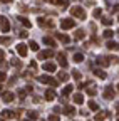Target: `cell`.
Returning a JSON list of instances; mask_svg holds the SVG:
<instances>
[{
  "instance_id": "cell-1",
  "label": "cell",
  "mask_w": 119,
  "mask_h": 121,
  "mask_svg": "<svg viewBox=\"0 0 119 121\" xmlns=\"http://www.w3.org/2000/svg\"><path fill=\"white\" fill-rule=\"evenodd\" d=\"M70 13H72V17H76V19L86 20V10H84L81 5H74V7L70 9Z\"/></svg>"
},
{
  "instance_id": "cell-2",
  "label": "cell",
  "mask_w": 119,
  "mask_h": 121,
  "mask_svg": "<svg viewBox=\"0 0 119 121\" xmlns=\"http://www.w3.org/2000/svg\"><path fill=\"white\" fill-rule=\"evenodd\" d=\"M39 81H40L42 84H49V86H52V87H55V86L59 84V81L54 79V78H50V76H39Z\"/></svg>"
},
{
  "instance_id": "cell-3",
  "label": "cell",
  "mask_w": 119,
  "mask_h": 121,
  "mask_svg": "<svg viewBox=\"0 0 119 121\" xmlns=\"http://www.w3.org/2000/svg\"><path fill=\"white\" fill-rule=\"evenodd\" d=\"M61 27H62V30H69V29H72V27H76V22H74L72 19H64V20L61 22Z\"/></svg>"
},
{
  "instance_id": "cell-4",
  "label": "cell",
  "mask_w": 119,
  "mask_h": 121,
  "mask_svg": "<svg viewBox=\"0 0 119 121\" xmlns=\"http://www.w3.org/2000/svg\"><path fill=\"white\" fill-rule=\"evenodd\" d=\"M17 52H19L20 57H25L27 52H29V45H27V44H19V45H17Z\"/></svg>"
},
{
  "instance_id": "cell-5",
  "label": "cell",
  "mask_w": 119,
  "mask_h": 121,
  "mask_svg": "<svg viewBox=\"0 0 119 121\" xmlns=\"http://www.w3.org/2000/svg\"><path fill=\"white\" fill-rule=\"evenodd\" d=\"M102 96H104V99H112V98H114V87H112V86H106Z\"/></svg>"
},
{
  "instance_id": "cell-6",
  "label": "cell",
  "mask_w": 119,
  "mask_h": 121,
  "mask_svg": "<svg viewBox=\"0 0 119 121\" xmlns=\"http://www.w3.org/2000/svg\"><path fill=\"white\" fill-rule=\"evenodd\" d=\"M37 22H39V25H40V27H49V29H52V27H54V22H52V20L44 19V17H39V20H37Z\"/></svg>"
},
{
  "instance_id": "cell-7",
  "label": "cell",
  "mask_w": 119,
  "mask_h": 121,
  "mask_svg": "<svg viewBox=\"0 0 119 121\" xmlns=\"http://www.w3.org/2000/svg\"><path fill=\"white\" fill-rule=\"evenodd\" d=\"M0 29H2V32H8L10 30V22L5 17H0Z\"/></svg>"
},
{
  "instance_id": "cell-8",
  "label": "cell",
  "mask_w": 119,
  "mask_h": 121,
  "mask_svg": "<svg viewBox=\"0 0 119 121\" xmlns=\"http://www.w3.org/2000/svg\"><path fill=\"white\" fill-rule=\"evenodd\" d=\"M2 99H4L5 103H12L13 99H15V94L10 93V91H5V93H2Z\"/></svg>"
},
{
  "instance_id": "cell-9",
  "label": "cell",
  "mask_w": 119,
  "mask_h": 121,
  "mask_svg": "<svg viewBox=\"0 0 119 121\" xmlns=\"http://www.w3.org/2000/svg\"><path fill=\"white\" fill-rule=\"evenodd\" d=\"M64 114H67V116H72V114H76L77 111H76V108H74L72 104H67V106H64Z\"/></svg>"
},
{
  "instance_id": "cell-10",
  "label": "cell",
  "mask_w": 119,
  "mask_h": 121,
  "mask_svg": "<svg viewBox=\"0 0 119 121\" xmlns=\"http://www.w3.org/2000/svg\"><path fill=\"white\" fill-rule=\"evenodd\" d=\"M44 98H45V101H54L55 99V91L54 89H47L45 93H44Z\"/></svg>"
},
{
  "instance_id": "cell-11",
  "label": "cell",
  "mask_w": 119,
  "mask_h": 121,
  "mask_svg": "<svg viewBox=\"0 0 119 121\" xmlns=\"http://www.w3.org/2000/svg\"><path fill=\"white\" fill-rule=\"evenodd\" d=\"M96 62H97V66L106 67V66L111 64V60H109V57H97V59H96Z\"/></svg>"
},
{
  "instance_id": "cell-12",
  "label": "cell",
  "mask_w": 119,
  "mask_h": 121,
  "mask_svg": "<svg viewBox=\"0 0 119 121\" xmlns=\"http://www.w3.org/2000/svg\"><path fill=\"white\" fill-rule=\"evenodd\" d=\"M52 56H54V51H52V49H47V51L39 52V59H44V60H45L47 57H52Z\"/></svg>"
},
{
  "instance_id": "cell-13",
  "label": "cell",
  "mask_w": 119,
  "mask_h": 121,
  "mask_svg": "<svg viewBox=\"0 0 119 121\" xmlns=\"http://www.w3.org/2000/svg\"><path fill=\"white\" fill-rule=\"evenodd\" d=\"M42 69L47 71V72H54V71H55V64H54V62H44Z\"/></svg>"
},
{
  "instance_id": "cell-14",
  "label": "cell",
  "mask_w": 119,
  "mask_h": 121,
  "mask_svg": "<svg viewBox=\"0 0 119 121\" xmlns=\"http://www.w3.org/2000/svg\"><path fill=\"white\" fill-rule=\"evenodd\" d=\"M106 47H107L109 51H119V44H117V42H114V40H107Z\"/></svg>"
},
{
  "instance_id": "cell-15",
  "label": "cell",
  "mask_w": 119,
  "mask_h": 121,
  "mask_svg": "<svg viewBox=\"0 0 119 121\" xmlns=\"http://www.w3.org/2000/svg\"><path fill=\"white\" fill-rule=\"evenodd\" d=\"M55 37L61 40V42H64V44H69V42H70V37H69V35H66V34H59V32H57V34H55Z\"/></svg>"
},
{
  "instance_id": "cell-16",
  "label": "cell",
  "mask_w": 119,
  "mask_h": 121,
  "mask_svg": "<svg viewBox=\"0 0 119 121\" xmlns=\"http://www.w3.org/2000/svg\"><path fill=\"white\" fill-rule=\"evenodd\" d=\"M72 99H74V103H76V104H82V103H84V96H82L81 93H76V94L72 96Z\"/></svg>"
},
{
  "instance_id": "cell-17",
  "label": "cell",
  "mask_w": 119,
  "mask_h": 121,
  "mask_svg": "<svg viewBox=\"0 0 119 121\" xmlns=\"http://www.w3.org/2000/svg\"><path fill=\"white\" fill-rule=\"evenodd\" d=\"M57 59H59V64H61L62 67H67V60H66V54L64 52H61L57 56Z\"/></svg>"
},
{
  "instance_id": "cell-18",
  "label": "cell",
  "mask_w": 119,
  "mask_h": 121,
  "mask_svg": "<svg viewBox=\"0 0 119 121\" xmlns=\"http://www.w3.org/2000/svg\"><path fill=\"white\" fill-rule=\"evenodd\" d=\"M2 118H4V119L15 118V113H13V111H10V109H4V111H2Z\"/></svg>"
},
{
  "instance_id": "cell-19",
  "label": "cell",
  "mask_w": 119,
  "mask_h": 121,
  "mask_svg": "<svg viewBox=\"0 0 119 121\" xmlns=\"http://www.w3.org/2000/svg\"><path fill=\"white\" fill-rule=\"evenodd\" d=\"M74 37L79 39V40L84 39V37H86V30H84V29H77V30H76V34H74Z\"/></svg>"
},
{
  "instance_id": "cell-20",
  "label": "cell",
  "mask_w": 119,
  "mask_h": 121,
  "mask_svg": "<svg viewBox=\"0 0 119 121\" xmlns=\"http://www.w3.org/2000/svg\"><path fill=\"white\" fill-rule=\"evenodd\" d=\"M19 20H20V24H22L24 27H27V29H29V27H32V22L29 20L27 17H19Z\"/></svg>"
},
{
  "instance_id": "cell-21",
  "label": "cell",
  "mask_w": 119,
  "mask_h": 121,
  "mask_svg": "<svg viewBox=\"0 0 119 121\" xmlns=\"http://www.w3.org/2000/svg\"><path fill=\"white\" fill-rule=\"evenodd\" d=\"M94 74L97 76V78H101V79H106V78H107V74L104 72L102 69H94Z\"/></svg>"
},
{
  "instance_id": "cell-22",
  "label": "cell",
  "mask_w": 119,
  "mask_h": 121,
  "mask_svg": "<svg viewBox=\"0 0 119 121\" xmlns=\"http://www.w3.org/2000/svg\"><path fill=\"white\" fill-rule=\"evenodd\" d=\"M45 2H49V4H54V5H61V4L67 5V4H69V0H45Z\"/></svg>"
},
{
  "instance_id": "cell-23",
  "label": "cell",
  "mask_w": 119,
  "mask_h": 121,
  "mask_svg": "<svg viewBox=\"0 0 119 121\" xmlns=\"http://www.w3.org/2000/svg\"><path fill=\"white\" fill-rule=\"evenodd\" d=\"M44 44L50 45V47H55V40H54V39H50V37H45V35H44Z\"/></svg>"
},
{
  "instance_id": "cell-24",
  "label": "cell",
  "mask_w": 119,
  "mask_h": 121,
  "mask_svg": "<svg viewBox=\"0 0 119 121\" xmlns=\"http://www.w3.org/2000/svg\"><path fill=\"white\" fill-rule=\"evenodd\" d=\"M107 116H109V113H97L94 119H96V121H102V119H106Z\"/></svg>"
},
{
  "instance_id": "cell-25",
  "label": "cell",
  "mask_w": 119,
  "mask_h": 121,
  "mask_svg": "<svg viewBox=\"0 0 119 121\" xmlns=\"http://www.w3.org/2000/svg\"><path fill=\"white\" fill-rule=\"evenodd\" d=\"M74 62H82V60H84V56L81 54V52H77V54H74Z\"/></svg>"
},
{
  "instance_id": "cell-26",
  "label": "cell",
  "mask_w": 119,
  "mask_h": 121,
  "mask_svg": "<svg viewBox=\"0 0 119 121\" xmlns=\"http://www.w3.org/2000/svg\"><path fill=\"white\" fill-rule=\"evenodd\" d=\"M89 109H92V111H97L99 109V104L96 101H89Z\"/></svg>"
},
{
  "instance_id": "cell-27",
  "label": "cell",
  "mask_w": 119,
  "mask_h": 121,
  "mask_svg": "<svg viewBox=\"0 0 119 121\" xmlns=\"http://www.w3.org/2000/svg\"><path fill=\"white\" fill-rule=\"evenodd\" d=\"M27 45H29V49H32V51H35V52L39 51V44H37V42H34V40H32V42H29Z\"/></svg>"
},
{
  "instance_id": "cell-28",
  "label": "cell",
  "mask_w": 119,
  "mask_h": 121,
  "mask_svg": "<svg viewBox=\"0 0 119 121\" xmlns=\"http://www.w3.org/2000/svg\"><path fill=\"white\" fill-rule=\"evenodd\" d=\"M10 42H12V39L7 37V35H2V37H0V45H2V44H10Z\"/></svg>"
},
{
  "instance_id": "cell-29",
  "label": "cell",
  "mask_w": 119,
  "mask_h": 121,
  "mask_svg": "<svg viewBox=\"0 0 119 121\" xmlns=\"http://www.w3.org/2000/svg\"><path fill=\"white\" fill-rule=\"evenodd\" d=\"M10 64H12L13 67H19V69L22 67V62H20L19 59H12V60H10Z\"/></svg>"
},
{
  "instance_id": "cell-30",
  "label": "cell",
  "mask_w": 119,
  "mask_h": 121,
  "mask_svg": "<svg viewBox=\"0 0 119 121\" xmlns=\"http://www.w3.org/2000/svg\"><path fill=\"white\" fill-rule=\"evenodd\" d=\"M70 93H72V86H66L64 91H62V96H69Z\"/></svg>"
},
{
  "instance_id": "cell-31",
  "label": "cell",
  "mask_w": 119,
  "mask_h": 121,
  "mask_svg": "<svg viewBox=\"0 0 119 121\" xmlns=\"http://www.w3.org/2000/svg\"><path fill=\"white\" fill-rule=\"evenodd\" d=\"M27 114H29V119H32V121L39 118V113H35V111H29Z\"/></svg>"
},
{
  "instance_id": "cell-32",
  "label": "cell",
  "mask_w": 119,
  "mask_h": 121,
  "mask_svg": "<svg viewBox=\"0 0 119 121\" xmlns=\"http://www.w3.org/2000/svg\"><path fill=\"white\" fill-rule=\"evenodd\" d=\"M112 35H114V32H112L111 29H106V30H104V37H106V39H111Z\"/></svg>"
},
{
  "instance_id": "cell-33",
  "label": "cell",
  "mask_w": 119,
  "mask_h": 121,
  "mask_svg": "<svg viewBox=\"0 0 119 121\" xmlns=\"http://www.w3.org/2000/svg\"><path fill=\"white\" fill-rule=\"evenodd\" d=\"M67 79H69L67 72H61V74H59V81H67Z\"/></svg>"
},
{
  "instance_id": "cell-34",
  "label": "cell",
  "mask_w": 119,
  "mask_h": 121,
  "mask_svg": "<svg viewBox=\"0 0 119 121\" xmlns=\"http://www.w3.org/2000/svg\"><path fill=\"white\" fill-rule=\"evenodd\" d=\"M102 24H104V25H112V19H111V17H104V19H102Z\"/></svg>"
},
{
  "instance_id": "cell-35",
  "label": "cell",
  "mask_w": 119,
  "mask_h": 121,
  "mask_svg": "<svg viewBox=\"0 0 119 121\" xmlns=\"http://www.w3.org/2000/svg\"><path fill=\"white\" fill-rule=\"evenodd\" d=\"M7 79V72L5 71H0V82H4Z\"/></svg>"
},
{
  "instance_id": "cell-36",
  "label": "cell",
  "mask_w": 119,
  "mask_h": 121,
  "mask_svg": "<svg viewBox=\"0 0 119 121\" xmlns=\"http://www.w3.org/2000/svg\"><path fill=\"white\" fill-rule=\"evenodd\" d=\"M92 15H94V17H101V15H102V10H101V9H94Z\"/></svg>"
},
{
  "instance_id": "cell-37",
  "label": "cell",
  "mask_w": 119,
  "mask_h": 121,
  "mask_svg": "<svg viewBox=\"0 0 119 121\" xmlns=\"http://www.w3.org/2000/svg\"><path fill=\"white\" fill-rule=\"evenodd\" d=\"M72 76H74V79H77V81H79V79L82 78V76H81V72H79V71H72Z\"/></svg>"
},
{
  "instance_id": "cell-38",
  "label": "cell",
  "mask_w": 119,
  "mask_h": 121,
  "mask_svg": "<svg viewBox=\"0 0 119 121\" xmlns=\"http://www.w3.org/2000/svg\"><path fill=\"white\" fill-rule=\"evenodd\" d=\"M96 93H97V91H96L94 87H89V89H87V94H89V96H96Z\"/></svg>"
},
{
  "instance_id": "cell-39",
  "label": "cell",
  "mask_w": 119,
  "mask_h": 121,
  "mask_svg": "<svg viewBox=\"0 0 119 121\" xmlns=\"http://www.w3.org/2000/svg\"><path fill=\"white\" fill-rule=\"evenodd\" d=\"M25 94H27V91H25V89H19V98H22V99H24V98H25Z\"/></svg>"
},
{
  "instance_id": "cell-40",
  "label": "cell",
  "mask_w": 119,
  "mask_h": 121,
  "mask_svg": "<svg viewBox=\"0 0 119 121\" xmlns=\"http://www.w3.org/2000/svg\"><path fill=\"white\" fill-rule=\"evenodd\" d=\"M19 35H20L22 39H27V37H29V32H25V30H20V32H19Z\"/></svg>"
},
{
  "instance_id": "cell-41",
  "label": "cell",
  "mask_w": 119,
  "mask_h": 121,
  "mask_svg": "<svg viewBox=\"0 0 119 121\" xmlns=\"http://www.w3.org/2000/svg\"><path fill=\"white\" fill-rule=\"evenodd\" d=\"M49 121H61V119H59L57 114H52V116H49Z\"/></svg>"
},
{
  "instance_id": "cell-42",
  "label": "cell",
  "mask_w": 119,
  "mask_h": 121,
  "mask_svg": "<svg viewBox=\"0 0 119 121\" xmlns=\"http://www.w3.org/2000/svg\"><path fill=\"white\" fill-rule=\"evenodd\" d=\"M15 82H17V78H10V79H8V86H13Z\"/></svg>"
},
{
  "instance_id": "cell-43",
  "label": "cell",
  "mask_w": 119,
  "mask_h": 121,
  "mask_svg": "<svg viewBox=\"0 0 119 121\" xmlns=\"http://www.w3.org/2000/svg\"><path fill=\"white\" fill-rule=\"evenodd\" d=\"M4 59H5V51H2V49H0V62H2Z\"/></svg>"
},
{
  "instance_id": "cell-44",
  "label": "cell",
  "mask_w": 119,
  "mask_h": 121,
  "mask_svg": "<svg viewBox=\"0 0 119 121\" xmlns=\"http://www.w3.org/2000/svg\"><path fill=\"white\" fill-rule=\"evenodd\" d=\"M30 69H37V62H35V60H32V62H30Z\"/></svg>"
},
{
  "instance_id": "cell-45",
  "label": "cell",
  "mask_w": 119,
  "mask_h": 121,
  "mask_svg": "<svg viewBox=\"0 0 119 121\" xmlns=\"http://www.w3.org/2000/svg\"><path fill=\"white\" fill-rule=\"evenodd\" d=\"M25 91H27V93H32V91H34V87H32V86H30V84H29V86H27V87H25Z\"/></svg>"
},
{
  "instance_id": "cell-46",
  "label": "cell",
  "mask_w": 119,
  "mask_h": 121,
  "mask_svg": "<svg viewBox=\"0 0 119 121\" xmlns=\"http://www.w3.org/2000/svg\"><path fill=\"white\" fill-rule=\"evenodd\" d=\"M0 2H4V4H12V0H0Z\"/></svg>"
},
{
  "instance_id": "cell-47",
  "label": "cell",
  "mask_w": 119,
  "mask_h": 121,
  "mask_svg": "<svg viewBox=\"0 0 119 121\" xmlns=\"http://www.w3.org/2000/svg\"><path fill=\"white\" fill-rule=\"evenodd\" d=\"M2 91H4V86H2V84H0V93H2Z\"/></svg>"
},
{
  "instance_id": "cell-48",
  "label": "cell",
  "mask_w": 119,
  "mask_h": 121,
  "mask_svg": "<svg viewBox=\"0 0 119 121\" xmlns=\"http://www.w3.org/2000/svg\"><path fill=\"white\" fill-rule=\"evenodd\" d=\"M0 121H7V119H4V118H0Z\"/></svg>"
},
{
  "instance_id": "cell-49",
  "label": "cell",
  "mask_w": 119,
  "mask_h": 121,
  "mask_svg": "<svg viewBox=\"0 0 119 121\" xmlns=\"http://www.w3.org/2000/svg\"><path fill=\"white\" fill-rule=\"evenodd\" d=\"M25 121H32V119H25Z\"/></svg>"
},
{
  "instance_id": "cell-50",
  "label": "cell",
  "mask_w": 119,
  "mask_h": 121,
  "mask_svg": "<svg viewBox=\"0 0 119 121\" xmlns=\"http://www.w3.org/2000/svg\"><path fill=\"white\" fill-rule=\"evenodd\" d=\"M117 113H119V106H117Z\"/></svg>"
},
{
  "instance_id": "cell-51",
  "label": "cell",
  "mask_w": 119,
  "mask_h": 121,
  "mask_svg": "<svg viewBox=\"0 0 119 121\" xmlns=\"http://www.w3.org/2000/svg\"><path fill=\"white\" fill-rule=\"evenodd\" d=\"M117 91H119V84H117Z\"/></svg>"
},
{
  "instance_id": "cell-52",
  "label": "cell",
  "mask_w": 119,
  "mask_h": 121,
  "mask_svg": "<svg viewBox=\"0 0 119 121\" xmlns=\"http://www.w3.org/2000/svg\"><path fill=\"white\" fill-rule=\"evenodd\" d=\"M117 20H119V15H117Z\"/></svg>"
},
{
  "instance_id": "cell-53",
  "label": "cell",
  "mask_w": 119,
  "mask_h": 121,
  "mask_svg": "<svg viewBox=\"0 0 119 121\" xmlns=\"http://www.w3.org/2000/svg\"><path fill=\"white\" fill-rule=\"evenodd\" d=\"M42 121H45V119H42Z\"/></svg>"
},
{
  "instance_id": "cell-54",
  "label": "cell",
  "mask_w": 119,
  "mask_h": 121,
  "mask_svg": "<svg viewBox=\"0 0 119 121\" xmlns=\"http://www.w3.org/2000/svg\"><path fill=\"white\" fill-rule=\"evenodd\" d=\"M117 121H119V119H117Z\"/></svg>"
}]
</instances>
